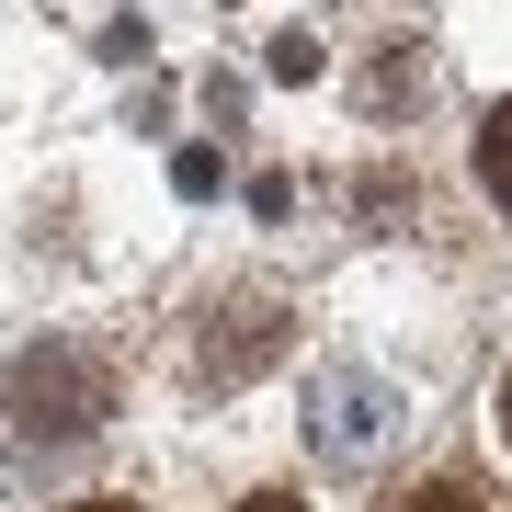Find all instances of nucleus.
I'll list each match as a JSON object with an SVG mask.
<instances>
[{
	"mask_svg": "<svg viewBox=\"0 0 512 512\" xmlns=\"http://www.w3.org/2000/svg\"><path fill=\"white\" fill-rule=\"evenodd\" d=\"M114 410V365L92 342H23L0 365V433L12 444H80Z\"/></svg>",
	"mask_w": 512,
	"mask_h": 512,
	"instance_id": "nucleus-1",
	"label": "nucleus"
},
{
	"mask_svg": "<svg viewBox=\"0 0 512 512\" xmlns=\"http://www.w3.org/2000/svg\"><path fill=\"white\" fill-rule=\"evenodd\" d=\"M399 433H410V399L376 365H319L308 376V444H319L330 467H376Z\"/></svg>",
	"mask_w": 512,
	"mask_h": 512,
	"instance_id": "nucleus-2",
	"label": "nucleus"
},
{
	"mask_svg": "<svg viewBox=\"0 0 512 512\" xmlns=\"http://www.w3.org/2000/svg\"><path fill=\"white\" fill-rule=\"evenodd\" d=\"M285 342H296V308L262 296V285H239L228 308H205V330H194V387H251Z\"/></svg>",
	"mask_w": 512,
	"mask_h": 512,
	"instance_id": "nucleus-3",
	"label": "nucleus"
},
{
	"mask_svg": "<svg viewBox=\"0 0 512 512\" xmlns=\"http://www.w3.org/2000/svg\"><path fill=\"white\" fill-rule=\"evenodd\" d=\"M478 183H490V205H512V103L478 114Z\"/></svg>",
	"mask_w": 512,
	"mask_h": 512,
	"instance_id": "nucleus-4",
	"label": "nucleus"
},
{
	"mask_svg": "<svg viewBox=\"0 0 512 512\" xmlns=\"http://www.w3.org/2000/svg\"><path fill=\"white\" fill-rule=\"evenodd\" d=\"M262 69H274V80H319V69H330V46L308 35V23H274V46H262Z\"/></svg>",
	"mask_w": 512,
	"mask_h": 512,
	"instance_id": "nucleus-5",
	"label": "nucleus"
},
{
	"mask_svg": "<svg viewBox=\"0 0 512 512\" xmlns=\"http://www.w3.org/2000/svg\"><path fill=\"white\" fill-rule=\"evenodd\" d=\"M376 512H490V490H478V478H421V490L376 501Z\"/></svg>",
	"mask_w": 512,
	"mask_h": 512,
	"instance_id": "nucleus-6",
	"label": "nucleus"
},
{
	"mask_svg": "<svg viewBox=\"0 0 512 512\" xmlns=\"http://www.w3.org/2000/svg\"><path fill=\"white\" fill-rule=\"evenodd\" d=\"M171 183H183V194H217L228 160H217V148H183V160H171Z\"/></svg>",
	"mask_w": 512,
	"mask_h": 512,
	"instance_id": "nucleus-7",
	"label": "nucleus"
},
{
	"mask_svg": "<svg viewBox=\"0 0 512 512\" xmlns=\"http://www.w3.org/2000/svg\"><path fill=\"white\" fill-rule=\"evenodd\" d=\"M103 57H114V69H137V57H148V23L126 12V23H103Z\"/></svg>",
	"mask_w": 512,
	"mask_h": 512,
	"instance_id": "nucleus-8",
	"label": "nucleus"
},
{
	"mask_svg": "<svg viewBox=\"0 0 512 512\" xmlns=\"http://www.w3.org/2000/svg\"><path fill=\"white\" fill-rule=\"evenodd\" d=\"M239 512H308V501H296V490H251V501H239Z\"/></svg>",
	"mask_w": 512,
	"mask_h": 512,
	"instance_id": "nucleus-9",
	"label": "nucleus"
},
{
	"mask_svg": "<svg viewBox=\"0 0 512 512\" xmlns=\"http://www.w3.org/2000/svg\"><path fill=\"white\" fill-rule=\"evenodd\" d=\"M69 512H137V501H69Z\"/></svg>",
	"mask_w": 512,
	"mask_h": 512,
	"instance_id": "nucleus-10",
	"label": "nucleus"
},
{
	"mask_svg": "<svg viewBox=\"0 0 512 512\" xmlns=\"http://www.w3.org/2000/svg\"><path fill=\"white\" fill-rule=\"evenodd\" d=\"M501 444H512V376H501Z\"/></svg>",
	"mask_w": 512,
	"mask_h": 512,
	"instance_id": "nucleus-11",
	"label": "nucleus"
}]
</instances>
